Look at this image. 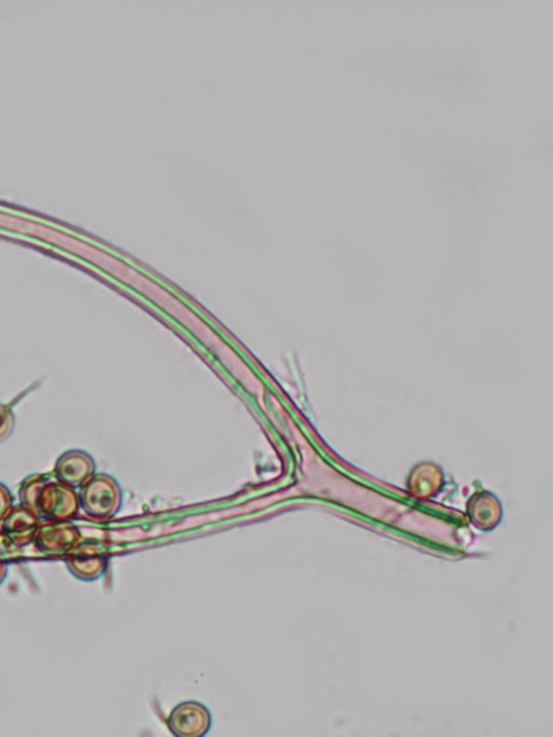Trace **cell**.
<instances>
[{
    "instance_id": "1",
    "label": "cell",
    "mask_w": 553,
    "mask_h": 737,
    "mask_svg": "<svg viewBox=\"0 0 553 737\" xmlns=\"http://www.w3.org/2000/svg\"><path fill=\"white\" fill-rule=\"evenodd\" d=\"M20 501L42 522H72L81 511L78 491L54 478L53 473L25 479L20 486Z\"/></svg>"
},
{
    "instance_id": "2",
    "label": "cell",
    "mask_w": 553,
    "mask_h": 737,
    "mask_svg": "<svg viewBox=\"0 0 553 737\" xmlns=\"http://www.w3.org/2000/svg\"><path fill=\"white\" fill-rule=\"evenodd\" d=\"M78 497L85 515L97 522L114 519L124 505L121 484L107 473H96L79 489Z\"/></svg>"
},
{
    "instance_id": "3",
    "label": "cell",
    "mask_w": 553,
    "mask_h": 737,
    "mask_svg": "<svg viewBox=\"0 0 553 737\" xmlns=\"http://www.w3.org/2000/svg\"><path fill=\"white\" fill-rule=\"evenodd\" d=\"M211 710L197 700L177 704L169 714V731L177 737H204L212 729Z\"/></svg>"
},
{
    "instance_id": "4",
    "label": "cell",
    "mask_w": 553,
    "mask_h": 737,
    "mask_svg": "<svg viewBox=\"0 0 553 737\" xmlns=\"http://www.w3.org/2000/svg\"><path fill=\"white\" fill-rule=\"evenodd\" d=\"M82 533L72 522H42L34 540L36 551L65 556L81 544Z\"/></svg>"
},
{
    "instance_id": "5",
    "label": "cell",
    "mask_w": 553,
    "mask_h": 737,
    "mask_svg": "<svg viewBox=\"0 0 553 737\" xmlns=\"http://www.w3.org/2000/svg\"><path fill=\"white\" fill-rule=\"evenodd\" d=\"M0 525H2L0 533L5 538L6 544L13 548L23 549L34 544L42 520L32 509L20 504L14 505L12 511L7 513Z\"/></svg>"
},
{
    "instance_id": "6",
    "label": "cell",
    "mask_w": 553,
    "mask_h": 737,
    "mask_svg": "<svg viewBox=\"0 0 553 737\" xmlns=\"http://www.w3.org/2000/svg\"><path fill=\"white\" fill-rule=\"evenodd\" d=\"M65 566L68 572L82 583H96L106 576L110 559L100 548H89L81 544L74 551L65 555Z\"/></svg>"
},
{
    "instance_id": "7",
    "label": "cell",
    "mask_w": 553,
    "mask_h": 737,
    "mask_svg": "<svg viewBox=\"0 0 553 737\" xmlns=\"http://www.w3.org/2000/svg\"><path fill=\"white\" fill-rule=\"evenodd\" d=\"M97 464L95 458L83 450H68L61 454L54 465V478L67 484L72 489L79 490L96 475Z\"/></svg>"
},
{
    "instance_id": "8",
    "label": "cell",
    "mask_w": 553,
    "mask_h": 737,
    "mask_svg": "<svg viewBox=\"0 0 553 737\" xmlns=\"http://www.w3.org/2000/svg\"><path fill=\"white\" fill-rule=\"evenodd\" d=\"M14 424H16V419H14L12 410L6 406H0V443L5 442L12 435Z\"/></svg>"
},
{
    "instance_id": "9",
    "label": "cell",
    "mask_w": 553,
    "mask_h": 737,
    "mask_svg": "<svg viewBox=\"0 0 553 737\" xmlns=\"http://www.w3.org/2000/svg\"><path fill=\"white\" fill-rule=\"evenodd\" d=\"M14 507V496L6 484L0 482V523Z\"/></svg>"
},
{
    "instance_id": "10",
    "label": "cell",
    "mask_w": 553,
    "mask_h": 737,
    "mask_svg": "<svg viewBox=\"0 0 553 737\" xmlns=\"http://www.w3.org/2000/svg\"><path fill=\"white\" fill-rule=\"evenodd\" d=\"M9 559H7L6 552L0 548V585L5 583L7 576H9Z\"/></svg>"
}]
</instances>
